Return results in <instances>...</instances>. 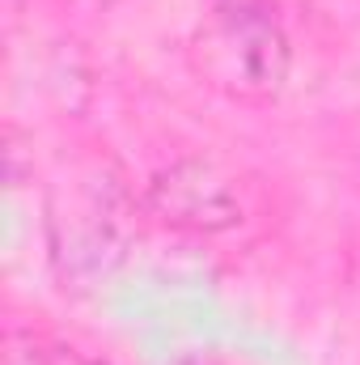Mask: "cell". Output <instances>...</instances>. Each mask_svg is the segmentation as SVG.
I'll return each mask as SVG.
<instances>
[{
	"mask_svg": "<svg viewBox=\"0 0 360 365\" xmlns=\"http://www.w3.org/2000/svg\"><path fill=\"white\" fill-rule=\"evenodd\" d=\"M195 77L233 102H271L288 81L292 47L275 0H208L186 43Z\"/></svg>",
	"mask_w": 360,
	"mask_h": 365,
	"instance_id": "obj_1",
	"label": "cell"
},
{
	"mask_svg": "<svg viewBox=\"0 0 360 365\" xmlns=\"http://www.w3.org/2000/svg\"><path fill=\"white\" fill-rule=\"evenodd\" d=\"M149 204L170 225L203 230V234L225 230V225L238 221V200L229 195V182L216 179V170L203 166V162H182L174 170H166L153 182Z\"/></svg>",
	"mask_w": 360,
	"mask_h": 365,
	"instance_id": "obj_2",
	"label": "cell"
},
{
	"mask_svg": "<svg viewBox=\"0 0 360 365\" xmlns=\"http://www.w3.org/2000/svg\"><path fill=\"white\" fill-rule=\"evenodd\" d=\"M4 365H51V361H47V353L34 344V336L9 331V336H4Z\"/></svg>",
	"mask_w": 360,
	"mask_h": 365,
	"instance_id": "obj_3",
	"label": "cell"
},
{
	"mask_svg": "<svg viewBox=\"0 0 360 365\" xmlns=\"http://www.w3.org/2000/svg\"><path fill=\"white\" fill-rule=\"evenodd\" d=\"M60 365H93V361H85V357H64Z\"/></svg>",
	"mask_w": 360,
	"mask_h": 365,
	"instance_id": "obj_4",
	"label": "cell"
}]
</instances>
